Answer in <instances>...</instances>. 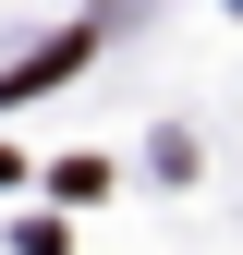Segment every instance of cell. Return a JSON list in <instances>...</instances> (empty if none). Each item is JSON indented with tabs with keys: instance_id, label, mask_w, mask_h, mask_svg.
<instances>
[{
	"instance_id": "cell-1",
	"label": "cell",
	"mask_w": 243,
	"mask_h": 255,
	"mask_svg": "<svg viewBox=\"0 0 243 255\" xmlns=\"http://www.w3.org/2000/svg\"><path fill=\"white\" fill-rule=\"evenodd\" d=\"M73 61H85V37H61V49H37V61H12V73H0V85H12V98H37V85H61V73H73Z\"/></svg>"
}]
</instances>
